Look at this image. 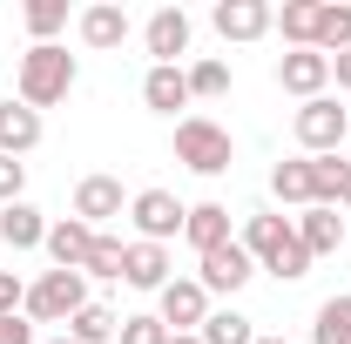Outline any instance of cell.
Listing matches in <instances>:
<instances>
[{
  "mask_svg": "<svg viewBox=\"0 0 351 344\" xmlns=\"http://www.w3.org/2000/svg\"><path fill=\"white\" fill-rule=\"evenodd\" d=\"M243 250H250L257 270L284 277V284H298L311 270V250H304V236H298L291 216H250V223H243Z\"/></svg>",
  "mask_w": 351,
  "mask_h": 344,
  "instance_id": "6da1fadb",
  "label": "cell"
},
{
  "mask_svg": "<svg viewBox=\"0 0 351 344\" xmlns=\"http://www.w3.org/2000/svg\"><path fill=\"white\" fill-rule=\"evenodd\" d=\"M14 88H21V101L41 115V108H54L68 88H75V54L61 41H41V47H27L21 54V75H14Z\"/></svg>",
  "mask_w": 351,
  "mask_h": 344,
  "instance_id": "7a4b0ae2",
  "label": "cell"
},
{
  "mask_svg": "<svg viewBox=\"0 0 351 344\" xmlns=\"http://www.w3.org/2000/svg\"><path fill=\"white\" fill-rule=\"evenodd\" d=\"M176 162H189L196 175H223L237 162V142H230V129H217L210 115H182V122H176Z\"/></svg>",
  "mask_w": 351,
  "mask_h": 344,
  "instance_id": "3957f363",
  "label": "cell"
},
{
  "mask_svg": "<svg viewBox=\"0 0 351 344\" xmlns=\"http://www.w3.org/2000/svg\"><path fill=\"white\" fill-rule=\"evenodd\" d=\"M82 304H88V277H82V270H47V277L27 284L21 317H27V324H68Z\"/></svg>",
  "mask_w": 351,
  "mask_h": 344,
  "instance_id": "277c9868",
  "label": "cell"
},
{
  "mask_svg": "<svg viewBox=\"0 0 351 344\" xmlns=\"http://www.w3.org/2000/svg\"><path fill=\"white\" fill-rule=\"evenodd\" d=\"M298 149L304 156H338V142L351 135V115H345V101H331V95H317V101H304L298 108Z\"/></svg>",
  "mask_w": 351,
  "mask_h": 344,
  "instance_id": "5b68a950",
  "label": "cell"
},
{
  "mask_svg": "<svg viewBox=\"0 0 351 344\" xmlns=\"http://www.w3.org/2000/svg\"><path fill=\"white\" fill-rule=\"evenodd\" d=\"M156 297H162V310H156V317L169 324V338H176V331H203V317H210V291H203L196 277H169Z\"/></svg>",
  "mask_w": 351,
  "mask_h": 344,
  "instance_id": "8992f818",
  "label": "cell"
},
{
  "mask_svg": "<svg viewBox=\"0 0 351 344\" xmlns=\"http://www.w3.org/2000/svg\"><path fill=\"white\" fill-rule=\"evenodd\" d=\"M182 203H176L169 189H142V196H135L129 203V223L135 230H142V243H169V236H182Z\"/></svg>",
  "mask_w": 351,
  "mask_h": 344,
  "instance_id": "52a82bcc",
  "label": "cell"
},
{
  "mask_svg": "<svg viewBox=\"0 0 351 344\" xmlns=\"http://www.w3.org/2000/svg\"><path fill=\"white\" fill-rule=\"evenodd\" d=\"M250 277H257V263H250V250L230 236V243H217V250H203V277H196V284H203V291H243Z\"/></svg>",
  "mask_w": 351,
  "mask_h": 344,
  "instance_id": "ba28073f",
  "label": "cell"
},
{
  "mask_svg": "<svg viewBox=\"0 0 351 344\" xmlns=\"http://www.w3.org/2000/svg\"><path fill=\"white\" fill-rule=\"evenodd\" d=\"M324 82H331V61H324L317 47H291V54L277 61V88H284V95L317 101V95H324Z\"/></svg>",
  "mask_w": 351,
  "mask_h": 344,
  "instance_id": "9c48e42d",
  "label": "cell"
},
{
  "mask_svg": "<svg viewBox=\"0 0 351 344\" xmlns=\"http://www.w3.org/2000/svg\"><path fill=\"white\" fill-rule=\"evenodd\" d=\"M217 34L223 41H257V34H270L277 27V14H270V0H217Z\"/></svg>",
  "mask_w": 351,
  "mask_h": 344,
  "instance_id": "30bf717a",
  "label": "cell"
},
{
  "mask_svg": "<svg viewBox=\"0 0 351 344\" xmlns=\"http://www.w3.org/2000/svg\"><path fill=\"white\" fill-rule=\"evenodd\" d=\"M142 41L156 54V68H176V54H189V14L182 7H156L149 27H142Z\"/></svg>",
  "mask_w": 351,
  "mask_h": 344,
  "instance_id": "8fae6325",
  "label": "cell"
},
{
  "mask_svg": "<svg viewBox=\"0 0 351 344\" xmlns=\"http://www.w3.org/2000/svg\"><path fill=\"white\" fill-rule=\"evenodd\" d=\"M95 236H101V230H88L82 216H61V223H47V257H54V270H82L88 263V250H95Z\"/></svg>",
  "mask_w": 351,
  "mask_h": 344,
  "instance_id": "7c38bea8",
  "label": "cell"
},
{
  "mask_svg": "<svg viewBox=\"0 0 351 344\" xmlns=\"http://www.w3.org/2000/svg\"><path fill=\"white\" fill-rule=\"evenodd\" d=\"M298 236H304L311 263H317V257H338V250H345V223H338V210H331V203H311V210L298 216Z\"/></svg>",
  "mask_w": 351,
  "mask_h": 344,
  "instance_id": "4fadbf2b",
  "label": "cell"
},
{
  "mask_svg": "<svg viewBox=\"0 0 351 344\" xmlns=\"http://www.w3.org/2000/svg\"><path fill=\"white\" fill-rule=\"evenodd\" d=\"M122 210H129V203H122V182H115V175H88L82 189H75V216H82L88 230H101L108 216H122Z\"/></svg>",
  "mask_w": 351,
  "mask_h": 344,
  "instance_id": "5bb4252c",
  "label": "cell"
},
{
  "mask_svg": "<svg viewBox=\"0 0 351 344\" xmlns=\"http://www.w3.org/2000/svg\"><path fill=\"white\" fill-rule=\"evenodd\" d=\"M122 284H135V291H162V284H169V243H142V236H135L129 257H122Z\"/></svg>",
  "mask_w": 351,
  "mask_h": 344,
  "instance_id": "9a60e30c",
  "label": "cell"
},
{
  "mask_svg": "<svg viewBox=\"0 0 351 344\" xmlns=\"http://www.w3.org/2000/svg\"><path fill=\"white\" fill-rule=\"evenodd\" d=\"M34 142H41V115H34L27 101H0V156L21 162Z\"/></svg>",
  "mask_w": 351,
  "mask_h": 344,
  "instance_id": "2e32d148",
  "label": "cell"
},
{
  "mask_svg": "<svg viewBox=\"0 0 351 344\" xmlns=\"http://www.w3.org/2000/svg\"><path fill=\"white\" fill-rule=\"evenodd\" d=\"M0 243H7V250H41L47 243V216L34 210V203H7V210H0Z\"/></svg>",
  "mask_w": 351,
  "mask_h": 344,
  "instance_id": "e0dca14e",
  "label": "cell"
},
{
  "mask_svg": "<svg viewBox=\"0 0 351 344\" xmlns=\"http://www.w3.org/2000/svg\"><path fill=\"white\" fill-rule=\"evenodd\" d=\"M182 236L196 243V257L217 250V243H230V210H223V203H196V210L182 216Z\"/></svg>",
  "mask_w": 351,
  "mask_h": 344,
  "instance_id": "ac0fdd59",
  "label": "cell"
},
{
  "mask_svg": "<svg viewBox=\"0 0 351 344\" xmlns=\"http://www.w3.org/2000/svg\"><path fill=\"white\" fill-rule=\"evenodd\" d=\"M142 101H149L156 115H176V108H189V75H182V68H149V82H142Z\"/></svg>",
  "mask_w": 351,
  "mask_h": 344,
  "instance_id": "d6986e66",
  "label": "cell"
},
{
  "mask_svg": "<svg viewBox=\"0 0 351 344\" xmlns=\"http://www.w3.org/2000/svg\"><path fill=\"white\" fill-rule=\"evenodd\" d=\"M82 41L88 47H122V41H129V14H122L115 0L88 7V14H82Z\"/></svg>",
  "mask_w": 351,
  "mask_h": 344,
  "instance_id": "ffe728a7",
  "label": "cell"
},
{
  "mask_svg": "<svg viewBox=\"0 0 351 344\" xmlns=\"http://www.w3.org/2000/svg\"><path fill=\"white\" fill-rule=\"evenodd\" d=\"M270 189H277V196H284V203H317V175H311V156H298V162H277V169H270Z\"/></svg>",
  "mask_w": 351,
  "mask_h": 344,
  "instance_id": "44dd1931",
  "label": "cell"
},
{
  "mask_svg": "<svg viewBox=\"0 0 351 344\" xmlns=\"http://www.w3.org/2000/svg\"><path fill=\"white\" fill-rule=\"evenodd\" d=\"M311 344H351V291L317 304V324H311Z\"/></svg>",
  "mask_w": 351,
  "mask_h": 344,
  "instance_id": "7402d4cb",
  "label": "cell"
},
{
  "mask_svg": "<svg viewBox=\"0 0 351 344\" xmlns=\"http://www.w3.org/2000/svg\"><path fill=\"white\" fill-rule=\"evenodd\" d=\"M115 331H122V317H115L108 304H82V310L68 317V338L75 344H108Z\"/></svg>",
  "mask_w": 351,
  "mask_h": 344,
  "instance_id": "603a6c76",
  "label": "cell"
},
{
  "mask_svg": "<svg viewBox=\"0 0 351 344\" xmlns=\"http://www.w3.org/2000/svg\"><path fill=\"white\" fill-rule=\"evenodd\" d=\"M317 54H324V61H331V54H345L351 47V7H338V0H324V7H317Z\"/></svg>",
  "mask_w": 351,
  "mask_h": 344,
  "instance_id": "cb8c5ba5",
  "label": "cell"
},
{
  "mask_svg": "<svg viewBox=\"0 0 351 344\" xmlns=\"http://www.w3.org/2000/svg\"><path fill=\"white\" fill-rule=\"evenodd\" d=\"M317 7H324V0H284L277 34H284L291 47H311V41H317Z\"/></svg>",
  "mask_w": 351,
  "mask_h": 344,
  "instance_id": "d4e9b609",
  "label": "cell"
},
{
  "mask_svg": "<svg viewBox=\"0 0 351 344\" xmlns=\"http://www.w3.org/2000/svg\"><path fill=\"white\" fill-rule=\"evenodd\" d=\"M196 338H203V344H257V324H250V317H237V310H210Z\"/></svg>",
  "mask_w": 351,
  "mask_h": 344,
  "instance_id": "484cf974",
  "label": "cell"
},
{
  "mask_svg": "<svg viewBox=\"0 0 351 344\" xmlns=\"http://www.w3.org/2000/svg\"><path fill=\"white\" fill-rule=\"evenodd\" d=\"M122 257H129V243L122 236H95V250H88V263H82V277H108V284H122Z\"/></svg>",
  "mask_w": 351,
  "mask_h": 344,
  "instance_id": "4316f807",
  "label": "cell"
},
{
  "mask_svg": "<svg viewBox=\"0 0 351 344\" xmlns=\"http://www.w3.org/2000/svg\"><path fill=\"white\" fill-rule=\"evenodd\" d=\"M21 21H27L34 47H41V41H54V34L68 27V0H27V14H21Z\"/></svg>",
  "mask_w": 351,
  "mask_h": 344,
  "instance_id": "83f0119b",
  "label": "cell"
},
{
  "mask_svg": "<svg viewBox=\"0 0 351 344\" xmlns=\"http://www.w3.org/2000/svg\"><path fill=\"white\" fill-rule=\"evenodd\" d=\"M182 75H189V95H203V101L230 95V61H196V68H182Z\"/></svg>",
  "mask_w": 351,
  "mask_h": 344,
  "instance_id": "f1b7e54d",
  "label": "cell"
},
{
  "mask_svg": "<svg viewBox=\"0 0 351 344\" xmlns=\"http://www.w3.org/2000/svg\"><path fill=\"white\" fill-rule=\"evenodd\" d=\"M311 175H317V203H331V210H338V189H345L351 162H338V156H311Z\"/></svg>",
  "mask_w": 351,
  "mask_h": 344,
  "instance_id": "f546056e",
  "label": "cell"
},
{
  "mask_svg": "<svg viewBox=\"0 0 351 344\" xmlns=\"http://www.w3.org/2000/svg\"><path fill=\"white\" fill-rule=\"evenodd\" d=\"M115 338L122 344H169V324H162V317H122Z\"/></svg>",
  "mask_w": 351,
  "mask_h": 344,
  "instance_id": "4dcf8cb0",
  "label": "cell"
},
{
  "mask_svg": "<svg viewBox=\"0 0 351 344\" xmlns=\"http://www.w3.org/2000/svg\"><path fill=\"white\" fill-rule=\"evenodd\" d=\"M21 189H27V162L0 156V210H7V203H21Z\"/></svg>",
  "mask_w": 351,
  "mask_h": 344,
  "instance_id": "1f68e13d",
  "label": "cell"
},
{
  "mask_svg": "<svg viewBox=\"0 0 351 344\" xmlns=\"http://www.w3.org/2000/svg\"><path fill=\"white\" fill-rule=\"evenodd\" d=\"M21 304H27V284L14 270H0V317H21Z\"/></svg>",
  "mask_w": 351,
  "mask_h": 344,
  "instance_id": "d6a6232c",
  "label": "cell"
},
{
  "mask_svg": "<svg viewBox=\"0 0 351 344\" xmlns=\"http://www.w3.org/2000/svg\"><path fill=\"white\" fill-rule=\"evenodd\" d=\"M0 344H34V324L27 317H0Z\"/></svg>",
  "mask_w": 351,
  "mask_h": 344,
  "instance_id": "836d02e7",
  "label": "cell"
},
{
  "mask_svg": "<svg viewBox=\"0 0 351 344\" xmlns=\"http://www.w3.org/2000/svg\"><path fill=\"white\" fill-rule=\"evenodd\" d=\"M331 82L351 95V47H345V54H331Z\"/></svg>",
  "mask_w": 351,
  "mask_h": 344,
  "instance_id": "e575fe53",
  "label": "cell"
},
{
  "mask_svg": "<svg viewBox=\"0 0 351 344\" xmlns=\"http://www.w3.org/2000/svg\"><path fill=\"white\" fill-rule=\"evenodd\" d=\"M169 344H203V338H196V331H176V338Z\"/></svg>",
  "mask_w": 351,
  "mask_h": 344,
  "instance_id": "d590c367",
  "label": "cell"
},
{
  "mask_svg": "<svg viewBox=\"0 0 351 344\" xmlns=\"http://www.w3.org/2000/svg\"><path fill=\"white\" fill-rule=\"evenodd\" d=\"M338 203H345V210H351V175H345V189H338Z\"/></svg>",
  "mask_w": 351,
  "mask_h": 344,
  "instance_id": "8d00e7d4",
  "label": "cell"
},
{
  "mask_svg": "<svg viewBox=\"0 0 351 344\" xmlns=\"http://www.w3.org/2000/svg\"><path fill=\"white\" fill-rule=\"evenodd\" d=\"M257 344H284V338H257Z\"/></svg>",
  "mask_w": 351,
  "mask_h": 344,
  "instance_id": "74e56055",
  "label": "cell"
},
{
  "mask_svg": "<svg viewBox=\"0 0 351 344\" xmlns=\"http://www.w3.org/2000/svg\"><path fill=\"white\" fill-rule=\"evenodd\" d=\"M54 344H75V338H54Z\"/></svg>",
  "mask_w": 351,
  "mask_h": 344,
  "instance_id": "f35d334b",
  "label": "cell"
}]
</instances>
